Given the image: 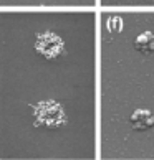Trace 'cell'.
<instances>
[{
	"mask_svg": "<svg viewBox=\"0 0 154 160\" xmlns=\"http://www.w3.org/2000/svg\"><path fill=\"white\" fill-rule=\"evenodd\" d=\"M35 117L40 124L48 127H58L65 122V112L61 106L55 101H45L40 102L35 109Z\"/></svg>",
	"mask_w": 154,
	"mask_h": 160,
	"instance_id": "6da1fadb",
	"label": "cell"
},
{
	"mask_svg": "<svg viewBox=\"0 0 154 160\" xmlns=\"http://www.w3.org/2000/svg\"><path fill=\"white\" fill-rule=\"evenodd\" d=\"M35 48L46 58H56L63 51V41L56 35L46 32V33H41L38 37Z\"/></svg>",
	"mask_w": 154,
	"mask_h": 160,
	"instance_id": "7a4b0ae2",
	"label": "cell"
},
{
	"mask_svg": "<svg viewBox=\"0 0 154 160\" xmlns=\"http://www.w3.org/2000/svg\"><path fill=\"white\" fill-rule=\"evenodd\" d=\"M131 126L136 130H146L154 126V114L146 109H139L131 116Z\"/></svg>",
	"mask_w": 154,
	"mask_h": 160,
	"instance_id": "3957f363",
	"label": "cell"
},
{
	"mask_svg": "<svg viewBox=\"0 0 154 160\" xmlns=\"http://www.w3.org/2000/svg\"><path fill=\"white\" fill-rule=\"evenodd\" d=\"M134 46L143 53H151L154 51V35L151 32H144L143 35H139L134 41Z\"/></svg>",
	"mask_w": 154,
	"mask_h": 160,
	"instance_id": "277c9868",
	"label": "cell"
}]
</instances>
